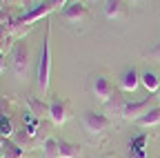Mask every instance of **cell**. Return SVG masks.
Returning a JSON list of instances; mask_svg holds the SVG:
<instances>
[{
    "instance_id": "6da1fadb",
    "label": "cell",
    "mask_w": 160,
    "mask_h": 158,
    "mask_svg": "<svg viewBox=\"0 0 160 158\" xmlns=\"http://www.w3.org/2000/svg\"><path fill=\"white\" fill-rule=\"evenodd\" d=\"M49 36L51 25H45V38H42V49H40V60H38V89L40 94L49 91V74H51V54H49Z\"/></svg>"
},
{
    "instance_id": "7a4b0ae2",
    "label": "cell",
    "mask_w": 160,
    "mask_h": 158,
    "mask_svg": "<svg viewBox=\"0 0 160 158\" xmlns=\"http://www.w3.org/2000/svg\"><path fill=\"white\" fill-rule=\"evenodd\" d=\"M89 91H91V96L96 98V100H98V103H102V105L109 100L113 94H116L113 83L109 80L105 74H93V76L89 78Z\"/></svg>"
},
{
    "instance_id": "3957f363",
    "label": "cell",
    "mask_w": 160,
    "mask_h": 158,
    "mask_svg": "<svg viewBox=\"0 0 160 158\" xmlns=\"http://www.w3.org/2000/svg\"><path fill=\"white\" fill-rule=\"evenodd\" d=\"M82 127L87 129V134L91 136H100L105 134L109 127H111V118L107 114H98V111H85L82 114Z\"/></svg>"
},
{
    "instance_id": "277c9868",
    "label": "cell",
    "mask_w": 160,
    "mask_h": 158,
    "mask_svg": "<svg viewBox=\"0 0 160 158\" xmlns=\"http://www.w3.org/2000/svg\"><path fill=\"white\" fill-rule=\"evenodd\" d=\"M60 18L71 25H82L89 20V9L85 3H78V0H71V3H67L62 9H60Z\"/></svg>"
},
{
    "instance_id": "5b68a950",
    "label": "cell",
    "mask_w": 160,
    "mask_h": 158,
    "mask_svg": "<svg viewBox=\"0 0 160 158\" xmlns=\"http://www.w3.org/2000/svg\"><path fill=\"white\" fill-rule=\"evenodd\" d=\"M29 56H31V49L27 43H16L13 45V51H11V60H13V74L22 80L27 76V69H29Z\"/></svg>"
},
{
    "instance_id": "8992f818",
    "label": "cell",
    "mask_w": 160,
    "mask_h": 158,
    "mask_svg": "<svg viewBox=\"0 0 160 158\" xmlns=\"http://www.w3.org/2000/svg\"><path fill=\"white\" fill-rule=\"evenodd\" d=\"M71 116V105L69 100H65V98H53V100L49 103V120L53 125H62L69 120Z\"/></svg>"
},
{
    "instance_id": "52a82bcc",
    "label": "cell",
    "mask_w": 160,
    "mask_h": 158,
    "mask_svg": "<svg viewBox=\"0 0 160 158\" xmlns=\"http://www.w3.org/2000/svg\"><path fill=\"white\" fill-rule=\"evenodd\" d=\"M153 96H149V98H145V100H136V103H127L125 105V111H122V118L125 120H138L140 116H142L145 111H149L153 105Z\"/></svg>"
},
{
    "instance_id": "ba28073f",
    "label": "cell",
    "mask_w": 160,
    "mask_h": 158,
    "mask_svg": "<svg viewBox=\"0 0 160 158\" xmlns=\"http://www.w3.org/2000/svg\"><path fill=\"white\" fill-rule=\"evenodd\" d=\"M127 3H129V0H105V5H102L105 18L116 20V18L127 16Z\"/></svg>"
},
{
    "instance_id": "9c48e42d",
    "label": "cell",
    "mask_w": 160,
    "mask_h": 158,
    "mask_svg": "<svg viewBox=\"0 0 160 158\" xmlns=\"http://www.w3.org/2000/svg\"><path fill=\"white\" fill-rule=\"evenodd\" d=\"M138 85H140V74H138V69L136 67H127L122 74H120V89L122 91H136L138 89Z\"/></svg>"
},
{
    "instance_id": "30bf717a",
    "label": "cell",
    "mask_w": 160,
    "mask_h": 158,
    "mask_svg": "<svg viewBox=\"0 0 160 158\" xmlns=\"http://www.w3.org/2000/svg\"><path fill=\"white\" fill-rule=\"evenodd\" d=\"M13 43L16 38L11 36V25L9 23H0V54H9L13 51Z\"/></svg>"
},
{
    "instance_id": "8fae6325",
    "label": "cell",
    "mask_w": 160,
    "mask_h": 158,
    "mask_svg": "<svg viewBox=\"0 0 160 158\" xmlns=\"http://www.w3.org/2000/svg\"><path fill=\"white\" fill-rule=\"evenodd\" d=\"M125 98L122 96H120L118 91L109 98V100L105 103V109H107V114H109V118L113 116V118H122V111H125Z\"/></svg>"
},
{
    "instance_id": "7c38bea8",
    "label": "cell",
    "mask_w": 160,
    "mask_h": 158,
    "mask_svg": "<svg viewBox=\"0 0 160 158\" xmlns=\"http://www.w3.org/2000/svg\"><path fill=\"white\" fill-rule=\"evenodd\" d=\"M27 107H29V114L36 116V118H42V116H49V105L38 96H27Z\"/></svg>"
},
{
    "instance_id": "4fadbf2b",
    "label": "cell",
    "mask_w": 160,
    "mask_h": 158,
    "mask_svg": "<svg viewBox=\"0 0 160 158\" xmlns=\"http://www.w3.org/2000/svg\"><path fill=\"white\" fill-rule=\"evenodd\" d=\"M0 158H25V149L20 147L13 138H5L2 151H0Z\"/></svg>"
},
{
    "instance_id": "5bb4252c",
    "label": "cell",
    "mask_w": 160,
    "mask_h": 158,
    "mask_svg": "<svg viewBox=\"0 0 160 158\" xmlns=\"http://www.w3.org/2000/svg\"><path fill=\"white\" fill-rule=\"evenodd\" d=\"M136 125L138 127H156V125H160V107H151L149 111H145L136 120Z\"/></svg>"
},
{
    "instance_id": "9a60e30c",
    "label": "cell",
    "mask_w": 160,
    "mask_h": 158,
    "mask_svg": "<svg viewBox=\"0 0 160 158\" xmlns=\"http://www.w3.org/2000/svg\"><path fill=\"white\" fill-rule=\"evenodd\" d=\"M58 156L60 158H80V147L69 140H58Z\"/></svg>"
},
{
    "instance_id": "2e32d148",
    "label": "cell",
    "mask_w": 160,
    "mask_h": 158,
    "mask_svg": "<svg viewBox=\"0 0 160 158\" xmlns=\"http://www.w3.org/2000/svg\"><path fill=\"white\" fill-rule=\"evenodd\" d=\"M140 83L145 85V89L149 94H158V89H160V78H158L156 71H145L142 76H140Z\"/></svg>"
},
{
    "instance_id": "e0dca14e",
    "label": "cell",
    "mask_w": 160,
    "mask_h": 158,
    "mask_svg": "<svg viewBox=\"0 0 160 158\" xmlns=\"http://www.w3.org/2000/svg\"><path fill=\"white\" fill-rule=\"evenodd\" d=\"M42 158H60L58 156V140L53 136H47L42 140Z\"/></svg>"
},
{
    "instance_id": "ac0fdd59",
    "label": "cell",
    "mask_w": 160,
    "mask_h": 158,
    "mask_svg": "<svg viewBox=\"0 0 160 158\" xmlns=\"http://www.w3.org/2000/svg\"><path fill=\"white\" fill-rule=\"evenodd\" d=\"M0 136L2 138H11L13 136V123L9 116H0Z\"/></svg>"
},
{
    "instance_id": "d6986e66",
    "label": "cell",
    "mask_w": 160,
    "mask_h": 158,
    "mask_svg": "<svg viewBox=\"0 0 160 158\" xmlns=\"http://www.w3.org/2000/svg\"><path fill=\"white\" fill-rule=\"evenodd\" d=\"M142 56L147 58V60H158V63H160V40H158V43H156L149 51H145Z\"/></svg>"
},
{
    "instance_id": "ffe728a7",
    "label": "cell",
    "mask_w": 160,
    "mask_h": 158,
    "mask_svg": "<svg viewBox=\"0 0 160 158\" xmlns=\"http://www.w3.org/2000/svg\"><path fill=\"white\" fill-rule=\"evenodd\" d=\"M145 147H147V134H140L138 138H133L131 145H129V149H145Z\"/></svg>"
},
{
    "instance_id": "44dd1931",
    "label": "cell",
    "mask_w": 160,
    "mask_h": 158,
    "mask_svg": "<svg viewBox=\"0 0 160 158\" xmlns=\"http://www.w3.org/2000/svg\"><path fill=\"white\" fill-rule=\"evenodd\" d=\"M13 20H16V18L9 16V11L5 9V5H0V23H9V25H11Z\"/></svg>"
},
{
    "instance_id": "7402d4cb",
    "label": "cell",
    "mask_w": 160,
    "mask_h": 158,
    "mask_svg": "<svg viewBox=\"0 0 160 158\" xmlns=\"http://www.w3.org/2000/svg\"><path fill=\"white\" fill-rule=\"evenodd\" d=\"M129 158H147V149H129Z\"/></svg>"
},
{
    "instance_id": "603a6c76",
    "label": "cell",
    "mask_w": 160,
    "mask_h": 158,
    "mask_svg": "<svg viewBox=\"0 0 160 158\" xmlns=\"http://www.w3.org/2000/svg\"><path fill=\"white\" fill-rule=\"evenodd\" d=\"M0 5H5V7H25L22 0H0Z\"/></svg>"
},
{
    "instance_id": "cb8c5ba5",
    "label": "cell",
    "mask_w": 160,
    "mask_h": 158,
    "mask_svg": "<svg viewBox=\"0 0 160 158\" xmlns=\"http://www.w3.org/2000/svg\"><path fill=\"white\" fill-rule=\"evenodd\" d=\"M53 3H56V9L60 11V9H62V7H65V5L69 3V0H53Z\"/></svg>"
},
{
    "instance_id": "d4e9b609",
    "label": "cell",
    "mask_w": 160,
    "mask_h": 158,
    "mask_svg": "<svg viewBox=\"0 0 160 158\" xmlns=\"http://www.w3.org/2000/svg\"><path fill=\"white\" fill-rule=\"evenodd\" d=\"M7 69V63H5V54H0V71Z\"/></svg>"
},
{
    "instance_id": "484cf974",
    "label": "cell",
    "mask_w": 160,
    "mask_h": 158,
    "mask_svg": "<svg viewBox=\"0 0 160 158\" xmlns=\"http://www.w3.org/2000/svg\"><path fill=\"white\" fill-rule=\"evenodd\" d=\"M2 143H5V138H2V136H0V151H2Z\"/></svg>"
},
{
    "instance_id": "4316f807",
    "label": "cell",
    "mask_w": 160,
    "mask_h": 158,
    "mask_svg": "<svg viewBox=\"0 0 160 158\" xmlns=\"http://www.w3.org/2000/svg\"><path fill=\"white\" fill-rule=\"evenodd\" d=\"M156 96H158V98H160V89H158V94H156Z\"/></svg>"
},
{
    "instance_id": "83f0119b",
    "label": "cell",
    "mask_w": 160,
    "mask_h": 158,
    "mask_svg": "<svg viewBox=\"0 0 160 158\" xmlns=\"http://www.w3.org/2000/svg\"><path fill=\"white\" fill-rule=\"evenodd\" d=\"M89 3H98V0H89Z\"/></svg>"
},
{
    "instance_id": "f1b7e54d",
    "label": "cell",
    "mask_w": 160,
    "mask_h": 158,
    "mask_svg": "<svg viewBox=\"0 0 160 158\" xmlns=\"http://www.w3.org/2000/svg\"><path fill=\"white\" fill-rule=\"evenodd\" d=\"M129 3H138V0H129Z\"/></svg>"
},
{
    "instance_id": "f546056e",
    "label": "cell",
    "mask_w": 160,
    "mask_h": 158,
    "mask_svg": "<svg viewBox=\"0 0 160 158\" xmlns=\"http://www.w3.org/2000/svg\"><path fill=\"white\" fill-rule=\"evenodd\" d=\"M22 3H25V5H27V0H22Z\"/></svg>"
},
{
    "instance_id": "4dcf8cb0",
    "label": "cell",
    "mask_w": 160,
    "mask_h": 158,
    "mask_svg": "<svg viewBox=\"0 0 160 158\" xmlns=\"http://www.w3.org/2000/svg\"><path fill=\"white\" fill-rule=\"evenodd\" d=\"M107 158H111V156H107Z\"/></svg>"
}]
</instances>
